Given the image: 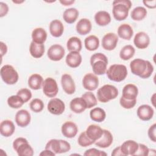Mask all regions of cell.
Instances as JSON below:
<instances>
[{"mask_svg": "<svg viewBox=\"0 0 156 156\" xmlns=\"http://www.w3.org/2000/svg\"><path fill=\"white\" fill-rule=\"evenodd\" d=\"M132 2L129 0H115L113 2L112 13L117 21H122L127 18Z\"/></svg>", "mask_w": 156, "mask_h": 156, "instance_id": "1", "label": "cell"}, {"mask_svg": "<svg viewBox=\"0 0 156 156\" xmlns=\"http://www.w3.org/2000/svg\"><path fill=\"white\" fill-rule=\"evenodd\" d=\"M90 64L96 75H103L107 71L108 59L102 53H95L91 56Z\"/></svg>", "mask_w": 156, "mask_h": 156, "instance_id": "2", "label": "cell"}, {"mask_svg": "<svg viewBox=\"0 0 156 156\" xmlns=\"http://www.w3.org/2000/svg\"><path fill=\"white\" fill-rule=\"evenodd\" d=\"M107 77L112 81L119 82L124 80L127 75V69L122 64H113L106 71Z\"/></svg>", "mask_w": 156, "mask_h": 156, "instance_id": "3", "label": "cell"}, {"mask_svg": "<svg viewBox=\"0 0 156 156\" xmlns=\"http://www.w3.org/2000/svg\"><path fill=\"white\" fill-rule=\"evenodd\" d=\"M118 95V90L116 87L110 84H106L98 90V99L103 103H106L110 100L115 99Z\"/></svg>", "mask_w": 156, "mask_h": 156, "instance_id": "4", "label": "cell"}, {"mask_svg": "<svg viewBox=\"0 0 156 156\" xmlns=\"http://www.w3.org/2000/svg\"><path fill=\"white\" fill-rule=\"evenodd\" d=\"M45 149H49L55 154L65 153L71 149L70 144L66 140L52 139L45 146Z\"/></svg>", "mask_w": 156, "mask_h": 156, "instance_id": "5", "label": "cell"}, {"mask_svg": "<svg viewBox=\"0 0 156 156\" xmlns=\"http://www.w3.org/2000/svg\"><path fill=\"white\" fill-rule=\"evenodd\" d=\"M0 74L2 80L8 85L16 83L19 79L18 73L15 68L10 65H4L1 68Z\"/></svg>", "mask_w": 156, "mask_h": 156, "instance_id": "6", "label": "cell"}, {"mask_svg": "<svg viewBox=\"0 0 156 156\" xmlns=\"http://www.w3.org/2000/svg\"><path fill=\"white\" fill-rule=\"evenodd\" d=\"M42 87L44 94L48 98H54L58 91L57 82L52 77L46 78L43 81Z\"/></svg>", "mask_w": 156, "mask_h": 156, "instance_id": "7", "label": "cell"}, {"mask_svg": "<svg viewBox=\"0 0 156 156\" xmlns=\"http://www.w3.org/2000/svg\"><path fill=\"white\" fill-rule=\"evenodd\" d=\"M48 110L53 115H60L65 110V103L58 98L51 99L48 104Z\"/></svg>", "mask_w": 156, "mask_h": 156, "instance_id": "8", "label": "cell"}, {"mask_svg": "<svg viewBox=\"0 0 156 156\" xmlns=\"http://www.w3.org/2000/svg\"><path fill=\"white\" fill-rule=\"evenodd\" d=\"M65 51L62 46L58 44H55L50 46L47 52L49 58L52 61H59L63 58L65 55Z\"/></svg>", "mask_w": 156, "mask_h": 156, "instance_id": "9", "label": "cell"}, {"mask_svg": "<svg viewBox=\"0 0 156 156\" xmlns=\"http://www.w3.org/2000/svg\"><path fill=\"white\" fill-rule=\"evenodd\" d=\"M118 41V37L116 34L109 32L106 34L102 39V46L107 51L113 50L117 45Z\"/></svg>", "mask_w": 156, "mask_h": 156, "instance_id": "10", "label": "cell"}, {"mask_svg": "<svg viewBox=\"0 0 156 156\" xmlns=\"http://www.w3.org/2000/svg\"><path fill=\"white\" fill-rule=\"evenodd\" d=\"M82 84L85 90L94 91L99 85L98 77L93 73L86 74L82 79Z\"/></svg>", "mask_w": 156, "mask_h": 156, "instance_id": "11", "label": "cell"}, {"mask_svg": "<svg viewBox=\"0 0 156 156\" xmlns=\"http://www.w3.org/2000/svg\"><path fill=\"white\" fill-rule=\"evenodd\" d=\"M146 65V60L141 58H135L130 62V68L132 73L140 77L144 73Z\"/></svg>", "mask_w": 156, "mask_h": 156, "instance_id": "12", "label": "cell"}, {"mask_svg": "<svg viewBox=\"0 0 156 156\" xmlns=\"http://www.w3.org/2000/svg\"><path fill=\"white\" fill-rule=\"evenodd\" d=\"M61 84L63 91L68 94H72L76 91V85L72 77L68 74L62 76Z\"/></svg>", "mask_w": 156, "mask_h": 156, "instance_id": "13", "label": "cell"}, {"mask_svg": "<svg viewBox=\"0 0 156 156\" xmlns=\"http://www.w3.org/2000/svg\"><path fill=\"white\" fill-rule=\"evenodd\" d=\"M133 43L138 49H145L148 47L150 43L149 37L144 32H139L134 37Z\"/></svg>", "mask_w": 156, "mask_h": 156, "instance_id": "14", "label": "cell"}, {"mask_svg": "<svg viewBox=\"0 0 156 156\" xmlns=\"http://www.w3.org/2000/svg\"><path fill=\"white\" fill-rule=\"evenodd\" d=\"M31 119L30 113L26 110H20L15 115V122L16 124L21 127L27 126Z\"/></svg>", "mask_w": 156, "mask_h": 156, "instance_id": "15", "label": "cell"}, {"mask_svg": "<svg viewBox=\"0 0 156 156\" xmlns=\"http://www.w3.org/2000/svg\"><path fill=\"white\" fill-rule=\"evenodd\" d=\"M61 131L64 136L68 138H72L77 135L78 128L74 122L72 121H66L62 124Z\"/></svg>", "mask_w": 156, "mask_h": 156, "instance_id": "16", "label": "cell"}, {"mask_svg": "<svg viewBox=\"0 0 156 156\" xmlns=\"http://www.w3.org/2000/svg\"><path fill=\"white\" fill-rule=\"evenodd\" d=\"M154 111L153 108L147 104L140 105L136 111V114L139 119L142 121H149L153 117Z\"/></svg>", "mask_w": 156, "mask_h": 156, "instance_id": "17", "label": "cell"}, {"mask_svg": "<svg viewBox=\"0 0 156 156\" xmlns=\"http://www.w3.org/2000/svg\"><path fill=\"white\" fill-rule=\"evenodd\" d=\"M113 135L111 132L106 129H103V133L101 138L96 140L94 143L98 147L101 148H107L113 143Z\"/></svg>", "mask_w": 156, "mask_h": 156, "instance_id": "18", "label": "cell"}, {"mask_svg": "<svg viewBox=\"0 0 156 156\" xmlns=\"http://www.w3.org/2000/svg\"><path fill=\"white\" fill-rule=\"evenodd\" d=\"M69 107L75 113H81L87 108V105L85 101L82 98H75L72 99L69 104Z\"/></svg>", "mask_w": 156, "mask_h": 156, "instance_id": "19", "label": "cell"}, {"mask_svg": "<svg viewBox=\"0 0 156 156\" xmlns=\"http://www.w3.org/2000/svg\"><path fill=\"white\" fill-rule=\"evenodd\" d=\"M121 152L124 156L134 155L138 147V143L133 140H127L120 146Z\"/></svg>", "mask_w": 156, "mask_h": 156, "instance_id": "20", "label": "cell"}, {"mask_svg": "<svg viewBox=\"0 0 156 156\" xmlns=\"http://www.w3.org/2000/svg\"><path fill=\"white\" fill-rule=\"evenodd\" d=\"M82 56L79 52H69L66 57V63L71 68H75L78 67L82 62Z\"/></svg>", "mask_w": 156, "mask_h": 156, "instance_id": "21", "label": "cell"}, {"mask_svg": "<svg viewBox=\"0 0 156 156\" xmlns=\"http://www.w3.org/2000/svg\"><path fill=\"white\" fill-rule=\"evenodd\" d=\"M138 94V90L136 85L132 83L126 85L122 89V97L128 100L136 99Z\"/></svg>", "mask_w": 156, "mask_h": 156, "instance_id": "22", "label": "cell"}, {"mask_svg": "<svg viewBox=\"0 0 156 156\" xmlns=\"http://www.w3.org/2000/svg\"><path fill=\"white\" fill-rule=\"evenodd\" d=\"M15 130V125L11 120H4L0 124V133L5 137H9L12 135Z\"/></svg>", "mask_w": 156, "mask_h": 156, "instance_id": "23", "label": "cell"}, {"mask_svg": "<svg viewBox=\"0 0 156 156\" xmlns=\"http://www.w3.org/2000/svg\"><path fill=\"white\" fill-rule=\"evenodd\" d=\"M92 25L91 21L87 18L80 19L76 24V31L77 32L81 35H85L88 34L91 30Z\"/></svg>", "mask_w": 156, "mask_h": 156, "instance_id": "24", "label": "cell"}, {"mask_svg": "<svg viewBox=\"0 0 156 156\" xmlns=\"http://www.w3.org/2000/svg\"><path fill=\"white\" fill-rule=\"evenodd\" d=\"M87 136L94 142L99 139L103 133V129L95 124L90 125L85 131Z\"/></svg>", "mask_w": 156, "mask_h": 156, "instance_id": "25", "label": "cell"}, {"mask_svg": "<svg viewBox=\"0 0 156 156\" xmlns=\"http://www.w3.org/2000/svg\"><path fill=\"white\" fill-rule=\"evenodd\" d=\"M49 31L52 36L60 37L62 35L64 31V26L61 21L54 20L49 24Z\"/></svg>", "mask_w": 156, "mask_h": 156, "instance_id": "26", "label": "cell"}, {"mask_svg": "<svg viewBox=\"0 0 156 156\" xmlns=\"http://www.w3.org/2000/svg\"><path fill=\"white\" fill-rule=\"evenodd\" d=\"M96 23L100 26H105L108 24L111 21V16L108 12L101 10L98 12L94 15Z\"/></svg>", "mask_w": 156, "mask_h": 156, "instance_id": "27", "label": "cell"}, {"mask_svg": "<svg viewBox=\"0 0 156 156\" xmlns=\"http://www.w3.org/2000/svg\"><path fill=\"white\" fill-rule=\"evenodd\" d=\"M133 30L128 24H122L118 28V35L122 39L129 40L132 37Z\"/></svg>", "mask_w": 156, "mask_h": 156, "instance_id": "28", "label": "cell"}, {"mask_svg": "<svg viewBox=\"0 0 156 156\" xmlns=\"http://www.w3.org/2000/svg\"><path fill=\"white\" fill-rule=\"evenodd\" d=\"M32 41L38 44H43L47 38L46 30L41 27H37L33 30L32 32Z\"/></svg>", "mask_w": 156, "mask_h": 156, "instance_id": "29", "label": "cell"}, {"mask_svg": "<svg viewBox=\"0 0 156 156\" xmlns=\"http://www.w3.org/2000/svg\"><path fill=\"white\" fill-rule=\"evenodd\" d=\"M43 83L42 76L38 74H33L28 79V85L32 90H37L41 88Z\"/></svg>", "mask_w": 156, "mask_h": 156, "instance_id": "30", "label": "cell"}, {"mask_svg": "<svg viewBox=\"0 0 156 156\" xmlns=\"http://www.w3.org/2000/svg\"><path fill=\"white\" fill-rule=\"evenodd\" d=\"M30 55L36 58L41 57L44 52V45L43 44H38L32 41L29 47Z\"/></svg>", "mask_w": 156, "mask_h": 156, "instance_id": "31", "label": "cell"}, {"mask_svg": "<svg viewBox=\"0 0 156 156\" xmlns=\"http://www.w3.org/2000/svg\"><path fill=\"white\" fill-rule=\"evenodd\" d=\"M79 16V11L76 8L66 9L63 14V18L68 24L74 23Z\"/></svg>", "mask_w": 156, "mask_h": 156, "instance_id": "32", "label": "cell"}, {"mask_svg": "<svg viewBox=\"0 0 156 156\" xmlns=\"http://www.w3.org/2000/svg\"><path fill=\"white\" fill-rule=\"evenodd\" d=\"M84 44L85 47L87 50L90 51H93L99 48V40L96 36L91 35L85 38L84 40Z\"/></svg>", "mask_w": 156, "mask_h": 156, "instance_id": "33", "label": "cell"}, {"mask_svg": "<svg viewBox=\"0 0 156 156\" xmlns=\"http://www.w3.org/2000/svg\"><path fill=\"white\" fill-rule=\"evenodd\" d=\"M15 151L19 156H32L34 155V150L28 141L20 144Z\"/></svg>", "mask_w": 156, "mask_h": 156, "instance_id": "34", "label": "cell"}, {"mask_svg": "<svg viewBox=\"0 0 156 156\" xmlns=\"http://www.w3.org/2000/svg\"><path fill=\"white\" fill-rule=\"evenodd\" d=\"M90 116L93 121L101 122L105 119L106 113L104 109L100 107H95L90 112Z\"/></svg>", "mask_w": 156, "mask_h": 156, "instance_id": "35", "label": "cell"}, {"mask_svg": "<svg viewBox=\"0 0 156 156\" xmlns=\"http://www.w3.org/2000/svg\"><path fill=\"white\" fill-rule=\"evenodd\" d=\"M68 50L70 52H80L82 49V41L77 37H72L68 39L66 43Z\"/></svg>", "mask_w": 156, "mask_h": 156, "instance_id": "36", "label": "cell"}, {"mask_svg": "<svg viewBox=\"0 0 156 156\" xmlns=\"http://www.w3.org/2000/svg\"><path fill=\"white\" fill-rule=\"evenodd\" d=\"M147 15L146 9L141 6L134 8L131 12V18L134 21H141Z\"/></svg>", "mask_w": 156, "mask_h": 156, "instance_id": "37", "label": "cell"}, {"mask_svg": "<svg viewBox=\"0 0 156 156\" xmlns=\"http://www.w3.org/2000/svg\"><path fill=\"white\" fill-rule=\"evenodd\" d=\"M134 48L130 44L124 46L119 52V57L122 60H128L131 58L135 54Z\"/></svg>", "mask_w": 156, "mask_h": 156, "instance_id": "38", "label": "cell"}, {"mask_svg": "<svg viewBox=\"0 0 156 156\" xmlns=\"http://www.w3.org/2000/svg\"><path fill=\"white\" fill-rule=\"evenodd\" d=\"M7 104L11 108H19L24 104V102L20 96L16 94L9 97L7 99Z\"/></svg>", "mask_w": 156, "mask_h": 156, "instance_id": "39", "label": "cell"}, {"mask_svg": "<svg viewBox=\"0 0 156 156\" xmlns=\"http://www.w3.org/2000/svg\"><path fill=\"white\" fill-rule=\"evenodd\" d=\"M82 98L85 101L87 105V108L93 107L97 104L96 98L95 97L94 94L91 91L82 94Z\"/></svg>", "mask_w": 156, "mask_h": 156, "instance_id": "40", "label": "cell"}, {"mask_svg": "<svg viewBox=\"0 0 156 156\" xmlns=\"http://www.w3.org/2000/svg\"><path fill=\"white\" fill-rule=\"evenodd\" d=\"M29 107L32 111L35 113H39L43 110L44 104L41 99L35 98L31 101L29 104Z\"/></svg>", "mask_w": 156, "mask_h": 156, "instance_id": "41", "label": "cell"}, {"mask_svg": "<svg viewBox=\"0 0 156 156\" xmlns=\"http://www.w3.org/2000/svg\"><path fill=\"white\" fill-rule=\"evenodd\" d=\"M78 144L82 147H87L94 143V141L90 140L87 135L85 131L82 132L77 140Z\"/></svg>", "mask_w": 156, "mask_h": 156, "instance_id": "42", "label": "cell"}, {"mask_svg": "<svg viewBox=\"0 0 156 156\" xmlns=\"http://www.w3.org/2000/svg\"><path fill=\"white\" fill-rule=\"evenodd\" d=\"M16 94L22 98L24 103L29 101V99H30V98H32V93L27 88L20 89V90L18 91Z\"/></svg>", "mask_w": 156, "mask_h": 156, "instance_id": "43", "label": "cell"}, {"mask_svg": "<svg viewBox=\"0 0 156 156\" xmlns=\"http://www.w3.org/2000/svg\"><path fill=\"white\" fill-rule=\"evenodd\" d=\"M136 102V99H133V100H128L123 97L121 96V98L119 99V104L120 105L126 109H130L133 108Z\"/></svg>", "mask_w": 156, "mask_h": 156, "instance_id": "44", "label": "cell"}, {"mask_svg": "<svg viewBox=\"0 0 156 156\" xmlns=\"http://www.w3.org/2000/svg\"><path fill=\"white\" fill-rule=\"evenodd\" d=\"M149 155V149L143 144H138V147L134 156H147Z\"/></svg>", "mask_w": 156, "mask_h": 156, "instance_id": "45", "label": "cell"}, {"mask_svg": "<svg viewBox=\"0 0 156 156\" xmlns=\"http://www.w3.org/2000/svg\"><path fill=\"white\" fill-rule=\"evenodd\" d=\"M107 153H105L104 151L98 150L95 148H91L88 150H87L85 153L83 154V155L85 156H103V155H107Z\"/></svg>", "mask_w": 156, "mask_h": 156, "instance_id": "46", "label": "cell"}, {"mask_svg": "<svg viewBox=\"0 0 156 156\" xmlns=\"http://www.w3.org/2000/svg\"><path fill=\"white\" fill-rule=\"evenodd\" d=\"M146 62H147V65H146V68L145 69V71L140 76V77L142 79L149 78L152 75V74L154 71V66H153L152 64L148 60H146Z\"/></svg>", "mask_w": 156, "mask_h": 156, "instance_id": "47", "label": "cell"}, {"mask_svg": "<svg viewBox=\"0 0 156 156\" xmlns=\"http://www.w3.org/2000/svg\"><path fill=\"white\" fill-rule=\"evenodd\" d=\"M155 130H156V124L154 123L151 126H150L147 132V134L149 139L154 143L156 141Z\"/></svg>", "mask_w": 156, "mask_h": 156, "instance_id": "48", "label": "cell"}, {"mask_svg": "<svg viewBox=\"0 0 156 156\" xmlns=\"http://www.w3.org/2000/svg\"><path fill=\"white\" fill-rule=\"evenodd\" d=\"M9 12V7L7 4L2 2H0V17L6 15Z\"/></svg>", "mask_w": 156, "mask_h": 156, "instance_id": "49", "label": "cell"}, {"mask_svg": "<svg viewBox=\"0 0 156 156\" xmlns=\"http://www.w3.org/2000/svg\"><path fill=\"white\" fill-rule=\"evenodd\" d=\"M28 141L26 138H23V137H19V138H17L16 139H15L14 140V141L13 142V148L14 150L16 149V148L20 144H21L22 143H24V142H27Z\"/></svg>", "mask_w": 156, "mask_h": 156, "instance_id": "50", "label": "cell"}, {"mask_svg": "<svg viewBox=\"0 0 156 156\" xmlns=\"http://www.w3.org/2000/svg\"><path fill=\"white\" fill-rule=\"evenodd\" d=\"M143 4L149 9H155L156 7V1H143Z\"/></svg>", "mask_w": 156, "mask_h": 156, "instance_id": "51", "label": "cell"}, {"mask_svg": "<svg viewBox=\"0 0 156 156\" xmlns=\"http://www.w3.org/2000/svg\"><path fill=\"white\" fill-rule=\"evenodd\" d=\"M111 155L112 156H124V154H122V152H121L120 146H118V147L115 148L113 150Z\"/></svg>", "mask_w": 156, "mask_h": 156, "instance_id": "52", "label": "cell"}, {"mask_svg": "<svg viewBox=\"0 0 156 156\" xmlns=\"http://www.w3.org/2000/svg\"><path fill=\"white\" fill-rule=\"evenodd\" d=\"M55 155V153L49 149H45L41 151V152H40V155L41 156H54Z\"/></svg>", "mask_w": 156, "mask_h": 156, "instance_id": "53", "label": "cell"}, {"mask_svg": "<svg viewBox=\"0 0 156 156\" xmlns=\"http://www.w3.org/2000/svg\"><path fill=\"white\" fill-rule=\"evenodd\" d=\"M0 44H1V57H2L4 55H5L7 53V46L2 41H1Z\"/></svg>", "mask_w": 156, "mask_h": 156, "instance_id": "54", "label": "cell"}, {"mask_svg": "<svg viewBox=\"0 0 156 156\" xmlns=\"http://www.w3.org/2000/svg\"><path fill=\"white\" fill-rule=\"evenodd\" d=\"M60 2L65 6H68V5H71L74 2V0H60Z\"/></svg>", "mask_w": 156, "mask_h": 156, "instance_id": "55", "label": "cell"}, {"mask_svg": "<svg viewBox=\"0 0 156 156\" xmlns=\"http://www.w3.org/2000/svg\"><path fill=\"white\" fill-rule=\"evenodd\" d=\"M155 94H153V96H152V98H151V99L154 105H155V104H154V103H155V101H154V99H155V98H154V97H155Z\"/></svg>", "mask_w": 156, "mask_h": 156, "instance_id": "56", "label": "cell"}, {"mask_svg": "<svg viewBox=\"0 0 156 156\" xmlns=\"http://www.w3.org/2000/svg\"><path fill=\"white\" fill-rule=\"evenodd\" d=\"M24 2V1H13V2L15 3V4H21V3H23Z\"/></svg>", "mask_w": 156, "mask_h": 156, "instance_id": "57", "label": "cell"}]
</instances>
